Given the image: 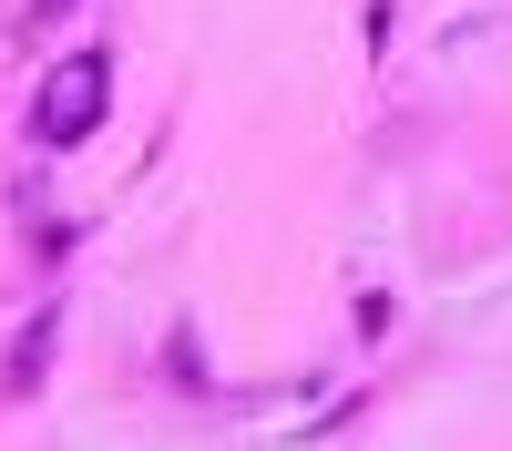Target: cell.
<instances>
[{"label":"cell","instance_id":"6da1fadb","mask_svg":"<svg viewBox=\"0 0 512 451\" xmlns=\"http://www.w3.org/2000/svg\"><path fill=\"white\" fill-rule=\"evenodd\" d=\"M103 103H113V62H103V52H72V62L52 72V93L31 103V134H41V144H82V134L103 123Z\"/></svg>","mask_w":512,"mask_h":451},{"label":"cell","instance_id":"7a4b0ae2","mask_svg":"<svg viewBox=\"0 0 512 451\" xmlns=\"http://www.w3.org/2000/svg\"><path fill=\"white\" fill-rule=\"evenodd\" d=\"M52 339H62V318H31V328H21L11 369H0V390H11V400H31V390H41V369H52Z\"/></svg>","mask_w":512,"mask_h":451},{"label":"cell","instance_id":"3957f363","mask_svg":"<svg viewBox=\"0 0 512 451\" xmlns=\"http://www.w3.org/2000/svg\"><path fill=\"white\" fill-rule=\"evenodd\" d=\"M41 11H72V0H41Z\"/></svg>","mask_w":512,"mask_h":451}]
</instances>
